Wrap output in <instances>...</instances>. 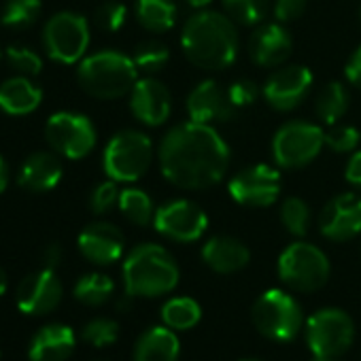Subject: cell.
I'll return each mask as SVG.
<instances>
[{
  "mask_svg": "<svg viewBox=\"0 0 361 361\" xmlns=\"http://www.w3.org/2000/svg\"><path fill=\"white\" fill-rule=\"evenodd\" d=\"M119 188H117V180L109 178V180H102V183H98L92 194H90V209L92 213L96 215H104L109 213L117 202H119Z\"/></svg>",
  "mask_w": 361,
  "mask_h": 361,
  "instance_id": "obj_39",
  "label": "cell"
},
{
  "mask_svg": "<svg viewBox=\"0 0 361 361\" xmlns=\"http://www.w3.org/2000/svg\"><path fill=\"white\" fill-rule=\"evenodd\" d=\"M60 262H62V247L56 245V243L47 245L45 251H43V264H45V268L56 270V266H58Z\"/></svg>",
  "mask_w": 361,
  "mask_h": 361,
  "instance_id": "obj_44",
  "label": "cell"
},
{
  "mask_svg": "<svg viewBox=\"0 0 361 361\" xmlns=\"http://www.w3.org/2000/svg\"><path fill=\"white\" fill-rule=\"evenodd\" d=\"M41 11V0H7L0 11V24L11 30H24L39 20Z\"/></svg>",
  "mask_w": 361,
  "mask_h": 361,
  "instance_id": "obj_31",
  "label": "cell"
},
{
  "mask_svg": "<svg viewBox=\"0 0 361 361\" xmlns=\"http://www.w3.org/2000/svg\"><path fill=\"white\" fill-rule=\"evenodd\" d=\"M319 232L334 243H346L361 234V198L357 194L334 196L319 213Z\"/></svg>",
  "mask_w": 361,
  "mask_h": 361,
  "instance_id": "obj_16",
  "label": "cell"
},
{
  "mask_svg": "<svg viewBox=\"0 0 361 361\" xmlns=\"http://www.w3.org/2000/svg\"><path fill=\"white\" fill-rule=\"evenodd\" d=\"M43 45L47 56L60 64H77L90 47V24L75 11L51 16L43 28Z\"/></svg>",
  "mask_w": 361,
  "mask_h": 361,
  "instance_id": "obj_9",
  "label": "cell"
},
{
  "mask_svg": "<svg viewBox=\"0 0 361 361\" xmlns=\"http://www.w3.org/2000/svg\"><path fill=\"white\" fill-rule=\"evenodd\" d=\"M138 73H147V75H153V73H159L168 66L170 62V49L157 41V39H149V41H142L136 45L134 49V56H132Z\"/></svg>",
  "mask_w": 361,
  "mask_h": 361,
  "instance_id": "obj_32",
  "label": "cell"
},
{
  "mask_svg": "<svg viewBox=\"0 0 361 361\" xmlns=\"http://www.w3.org/2000/svg\"><path fill=\"white\" fill-rule=\"evenodd\" d=\"M228 94H230V100L236 109H247L262 96V90L251 79H238L228 87Z\"/></svg>",
  "mask_w": 361,
  "mask_h": 361,
  "instance_id": "obj_40",
  "label": "cell"
},
{
  "mask_svg": "<svg viewBox=\"0 0 361 361\" xmlns=\"http://www.w3.org/2000/svg\"><path fill=\"white\" fill-rule=\"evenodd\" d=\"M312 361H336V357H314Z\"/></svg>",
  "mask_w": 361,
  "mask_h": 361,
  "instance_id": "obj_48",
  "label": "cell"
},
{
  "mask_svg": "<svg viewBox=\"0 0 361 361\" xmlns=\"http://www.w3.org/2000/svg\"><path fill=\"white\" fill-rule=\"evenodd\" d=\"M130 111L140 123L149 128L164 126L172 115V94L161 81L142 77L130 92Z\"/></svg>",
  "mask_w": 361,
  "mask_h": 361,
  "instance_id": "obj_18",
  "label": "cell"
},
{
  "mask_svg": "<svg viewBox=\"0 0 361 361\" xmlns=\"http://www.w3.org/2000/svg\"><path fill=\"white\" fill-rule=\"evenodd\" d=\"M7 60H9L13 71H18L20 75H26V77H37L43 68L41 56L28 47H22V45H11L7 49Z\"/></svg>",
  "mask_w": 361,
  "mask_h": 361,
  "instance_id": "obj_37",
  "label": "cell"
},
{
  "mask_svg": "<svg viewBox=\"0 0 361 361\" xmlns=\"http://www.w3.org/2000/svg\"><path fill=\"white\" fill-rule=\"evenodd\" d=\"M325 147V132L310 121H287L272 136V157L279 168L298 170L312 164Z\"/></svg>",
  "mask_w": 361,
  "mask_h": 361,
  "instance_id": "obj_6",
  "label": "cell"
},
{
  "mask_svg": "<svg viewBox=\"0 0 361 361\" xmlns=\"http://www.w3.org/2000/svg\"><path fill=\"white\" fill-rule=\"evenodd\" d=\"M226 13L240 26H257L270 11V0H221Z\"/></svg>",
  "mask_w": 361,
  "mask_h": 361,
  "instance_id": "obj_34",
  "label": "cell"
},
{
  "mask_svg": "<svg viewBox=\"0 0 361 361\" xmlns=\"http://www.w3.org/2000/svg\"><path fill=\"white\" fill-rule=\"evenodd\" d=\"M126 18H128V9L126 5L117 3V0H109V3H102L96 13H94V20H96V26L104 32H117L123 28L126 24Z\"/></svg>",
  "mask_w": 361,
  "mask_h": 361,
  "instance_id": "obj_38",
  "label": "cell"
},
{
  "mask_svg": "<svg viewBox=\"0 0 361 361\" xmlns=\"http://www.w3.org/2000/svg\"><path fill=\"white\" fill-rule=\"evenodd\" d=\"M134 13L138 24L151 35H164L172 30L176 22V7L172 0H136Z\"/></svg>",
  "mask_w": 361,
  "mask_h": 361,
  "instance_id": "obj_26",
  "label": "cell"
},
{
  "mask_svg": "<svg viewBox=\"0 0 361 361\" xmlns=\"http://www.w3.org/2000/svg\"><path fill=\"white\" fill-rule=\"evenodd\" d=\"M5 291H7V274L3 268H0V295H3Z\"/></svg>",
  "mask_w": 361,
  "mask_h": 361,
  "instance_id": "obj_47",
  "label": "cell"
},
{
  "mask_svg": "<svg viewBox=\"0 0 361 361\" xmlns=\"http://www.w3.org/2000/svg\"><path fill=\"white\" fill-rule=\"evenodd\" d=\"M180 342L168 325L149 327L134 346V361H176Z\"/></svg>",
  "mask_w": 361,
  "mask_h": 361,
  "instance_id": "obj_25",
  "label": "cell"
},
{
  "mask_svg": "<svg viewBox=\"0 0 361 361\" xmlns=\"http://www.w3.org/2000/svg\"><path fill=\"white\" fill-rule=\"evenodd\" d=\"M293 51V39L289 30L274 22L262 24L249 39V56L253 64L262 68H279L283 66Z\"/></svg>",
  "mask_w": 361,
  "mask_h": 361,
  "instance_id": "obj_20",
  "label": "cell"
},
{
  "mask_svg": "<svg viewBox=\"0 0 361 361\" xmlns=\"http://www.w3.org/2000/svg\"><path fill=\"white\" fill-rule=\"evenodd\" d=\"M202 259L213 272L234 274L249 264L251 253L247 245L234 236H213L202 247Z\"/></svg>",
  "mask_w": 361,
  "mask_h": 361,
  "instance_id": "obj_23",
  "label": "cell"
},
{
  "mask_svg": "<svg viewBox=\"0 0 361 361\" xmlns=\"http://www.w3.org/2000/svg\"><path fill=\"white\" fill-rule=\"evenodd\" d=\"M344 75H346L348 83L361 87V45H359V47L353 51V56L348 58L346 68H344Z\"/></svg>",
  "mask_w": 361,
  "mask_h": 361,
  "instance_id": "obj_43",
  "label": "cell"
},
{
  "mask_svg": "<svg viewBox=\"0 0 361 361\" xmlns=\"http://www.w3.org/2000/svg\"><path fill=\"white\" fill-rule=\"evenodd\" d=\"M153 161V142L140 130H121L113 134L102 153V168L117 183H134L142 178Z\"/></svg>",
  "mask_w": 361,
  "mask_h": 361,
  "instance_id": "obj_5",
  "label": "cell"
},
{
  "mask_svg": "<svg viewBox=\"0 0 361 361\" xmlns=\"http://www.w3.org/2000/svg\"><path fill=\"white\" fill-rule=\"evenodd\" d=\"M178 276L174 257L161 245H138L123 262V287L132 298L166 295L176 287Z\"/></svg>",
  "mask_w": 361,
  "mask_h": 361,
  "instance_id": "obj_3",
  "label": "cell"
},
{
  "mask_svg": "<svg viewBox=\"0 0 361 361\" xmlns=\"http://www.w3.org/2000/svg\"><path fill=\"white\" fill-rule=\"evenodd\" d=\"M113 291H115V283L111 281V276L102 272L83 274L75 285V298L87 306H102L113 295Z\"/></svg>",
  "mask_w": 361,
  "mask_h": 361,
  "instance_id": "obj_30",
  "label": "cell"
},
{
  "mask_svg": "<svg viewBox=\"0 0 361 361\" xmlns=\"http://www.w3.org/2000/svg\"><path fill=\"white\" fill-rule=\"evenodd\" d=\"M243 361H262V359H243Z\"/></svg>",
  "mask_w": 361,
  "mask_h": 361,
  "instance_id": "obj_49",
  "label": "cell"
},
{
  "mask_svg": "<svg viewBox=\"0 0 361 361\" xmlns=\"http://www.w3.org/2000/svg\"><path fill=\"white\" fill-rule=\"evenodd\" d=\"M361 142V132L355 126H331L329 132H325V145L334 153H355Z\"/></svg>",
  "mask_w": 361,
  "mask_h": 361,
  "instance_id": "obj_35",
  "label": "cell"
},
{
  "mask_svg": "<svg viewBox=\"0 0 361 361\" xmlns=\"http://www.w3.org/2000/svg\"><path fill=\"white\" fill-rule=\"evenodd\" d=\"M119 336V325L117 321L113 319H92L90 323H85L83 331H81V338L85 342H90L92 346H109L117 340Z\"/></svg>",
  "mask_w": 361,
  "mask_h": 361,
  "instance_id": "obj_36",
  "label": "cell"
},
{
  "mask_svg": "<svg viewBox=\"0 0 361 361\" xmlns=\"http://www.w3.org/2000/svg\"><path fill=\"white\" fill-rule=\"evenodd\" d=\"M344 178H346L348 185L361 190V149L350 153V157L346 161V168H344Z\"/></svg>",
  "mask_w": 361,
  "mask_h": 361,
  "instance_id": "obj_42",
  "label": "cell"
},
{
  "mask_svg": "<svg viewBox=\"0 0 361 361\" xmlns=\"http://www.w3.org/2000/svg\"><path fill=\"white\" fill-rule=\"evenodd\" d=\"M359 22H361V9H359Z\"/></svg>",
  "mask_w": 361,
  "mask_h": 361,
  "instance_id": "obj_50",
  "label": "cell"
},
{
  "mask_svg": "<svg viewBox=\"0 0 361 361\" xmlns=\"http://www.w3.org/2000/svg\"><path fill=\"white\" fill-rule=\"evenodd\" d=\"M306 5H308V0H274L272 13L279 24H289L304 16Z\"/></svg>",
  "mask_w": 361,
  "mask_h": 361,
  "instance_id": "obj_41",
  "label": "cell"
},
{
  "mask_svg": "<svg viewBox=\"0 0 361 361\" xmlns=\"http://www.w3.org/2000/svg\"><path fill=\"white\" fill-rule=\"evenodd\" d=\"M314 83L312 71L302 64L279 66L262 87L264 100L279 113L298 109L310 94Z\"/></svg>",
  "mask_w": 361,
  "mask_h": 361,
  "instance_id": "obj_14",
  "label": "cell"
},
{
  "mask_svg": "<svg viewBox=\"0 0 361 361\" xmlns=\"http://www.w3.org/2000/svg\"><path fill=\"white\" fill-rule=\"evenodd\" d=\"M253 323L257 331L270 340H291L304 325V312L293 295L283 289H268L253 304Z\"/></svg>",
  "mask_w": 361,
  "mask_h": 361,
  "instance_id": "obj_7",
  "label": "cell"
},
{
  "mask_svg": "<svg viewBox=\"0 0 361 361\" xmlns=\"http://www.w3.org/2000/svg\"><path fill=\"white\" fill-rule=\"evenodd\" d=\"M43 102V90L26 75L11 77L0 83V111L7 115H28L35 113Z\"/></svg>",
  "mask_w": 361,
  "mask_h": 361,
  "instance_id": "obj_24",
  "label": "cell"
},
{
  "mask_svg": "<svg viewBox=\"0 0 361 361\" xmlns=\"http://www.w3.org/2000/svg\"><path fill=\"white\" fill-rule=\"evenodd\" d=\"M279 217H281L283 228H285L291 236L302 238V236L308 234V228H310V209H308V204H306L302 198H298V196L287 198V200L281 204Z\"/></svg>",
  "mask_w": 361,
  "mask_h": 361,
  "instance_id": "obj_33",
  "label": "cell"
},
{
  "mask_svg": "<svg viewBox=\"0 0 361 361\" xmlns=\"http://www.w3.org/2000/svg\"><path fill=\"white\" fill-rule=\"evenodd\" d=\"M45 138L58 155L68 159H83L94 151L98 132L87 115L60 111L47 119Z\"/></svg>",
  "mask_w": 361,
  "mask_h": 361,
  "instance_id": "obj_10",
  "label": "cell"
},
{
  "mask_svg": "<svg viewBox=\"0 0 361 361\" xmlns=\"http://www.w3.org/2000/svg\"><path fill=\"white\" fill-rule=\"evenodd\" d=\"M75 331L64 323L41 327L28 346L30 361H66L75 350Z\"/></svg>",
  "mask_w": 361,
  "mask_h": 361,
  "instance_id": "obj_22",
  "label": "cell"
},
{
  "mask_svg": "<svg viewBox=\"0 0 361 361\" xmlns=\"http://www.w3.org/2000/svg\"><path fill=\"white\" fill-rule=\"evenodd\" d=\"M9 185V166L5 161V157L0 155V194H3Z\"/></svg>",
  "mask_w": 361,
  "mask_h": 361,
  "instance_id": "obj_45",
  "label": "cell"
},
{
  "mask_svg": "<svg viewBox=\"0 0 361 361\" xmlns=\"http://www.w3.org/2000/svg\"><path fill=\"white\" fill-rule=\"evenodd\" d=\"M185 3L190 5V7H194V9H198V11H202V9H207L213 0H185Z\"/></svg>",
  "mask_w": 361,
  "mask_h": 361,
  "instance_id": "obj_46",
  "label": "cell"
},
{
  "mask_svg": "<svg viewBox=\"0 0 361 361\" xmlns=\"http://www.w3.org/2000/svg\"><path fill=\"white\" fill-rule=\"evenodd\" d=\"M279 276L295 291H317L329 279V259L317 245L298 240L281 253Z\"/></svg>",
  "mask_w": 361,
  "mask_h": 361,
  "instance_id": "obj_8",
  "label": "cell"
},
{
  "mask_svg": "<svg viewBox=\"0 0 361 361\" xmlns=\"http://www.w3.org/2000/svg\"><path fill=\"white\" fill-rule=\"evenodd\" d=\"M77 81L92 98L117 100L132 92L138 81V68L130 56L115 49H104L85 56L79 62Z\"/></svg>",
  "mask_w": 361,
  "mask_h": 361,
  "instance_id": "obj_4",
  "label": "cell"
},
{
  "mask_svg": "<svg viewBox=\"0 0 361 361\" xmlns=\"http://www.w3.org/2000/svg\"><path fill=\"white\" fill-rule=\"evenodd\" d=\"M77 245L81 255L96 266L115 264L123 255V234L109 221H94L85 226L77 238Z\"/></svg>",
  "mask_w": 361,
  "mask_h": 361,
  "instance_id": "obj_19",
  "label": "cell"
},
{
  "mask_svg": "<svg viewBox=\"0 0 361 361\" xmlns=\"http://www.w3.org/2000/svg\"><path fill=\"white\" fill-rule=\"evenodd\" d=\"M200 317V304L192 298H172L161 306V321L170 329H192Z\"/></svg>",
  "mask_w": 361,
  "mask_h": 361,
  "instance_id": "obj_29",
  "label": "cell"
},
{
  "mask_svg": "<svg viewBox=\"0 0 361 361\" xmlns=\"http://www.w3.org/2000/svg\"><path fill=\"white\" fill-rule=\"evenodd\" d=\"M153 228L174 243H196L204 236L209 217L196 202L176 198L164 202L155 211Z\"/></svg>",
  "mask_w": 361,
  "mask_h": 361,
  "instance_id": "obj_13",
  "label": "cell"
},
{
  "mask_svg": "<svg viewBox=\"0 0 361 361\" xmlns=\"http://www.w3.org/2000/svg\"><path fill=\"white\" fill-rule=\"evenodd\" d=\"M355 338L350 317L340 308H321L306 321V342L314 357H340Z\"/></svg>",
  "mask_w": 361,
  "mask_h": 361,
  "instance_id": "obj_11",
  "label": "cell"
},
{
  "mask_svg": "<svg viewBox=\"0 0 361 361\" xmlns=\"http://www.w3.org/2000/svg\"><path fill=\"white\" fill-rule=\"evenodd\" d=\"M62 293L64 289L56 270L43 268L22 279L16 291V302L24 314L41 317L58 308V304L62 302Z\"/></svg>",
  "mask_w": 361,
  "mask_h": 361,
  "instance_id": "obj_15",
  "label": "cell"
},
{
  "mask_svg": "<svg viewBox=\"0 0 361 361\" xmlns=\"http://www.w3.org/2000/svg\"><path fill=\"white\" fill-rule=\"evenodd\" d=\"M188 113L196 123H228L236 117L238 109L232 104L228 87L215 79L200 81L188 96Z\"/></svg>",
  "mask_w": 361,
  "mask_h": 361,
  "instance_id": "obj_17",
  "label": "cell"
},
{
  "mask_svg": "<svg viewBox=\"0 0 361 361\" xmlns=\"http://www.w3.org/2000/svg\"><path fill=\"white\" fill-rule=\"evenodd\" d=\"M121 215L134 224V226H149L153 224V217H155V207H153V200L147 192L138 190V188H126L121 190L119 194V202H117Z\"/></svg>",
  "mask_w": 361,
  "mask_h": 361,
  "instance_id": "obj_28",
  "label": "cell"
},
{
  "mask_svg": "<svg viewBox=\"0 0 361 361\" xmlns=\"http://www.w3.org/2000/svg\"><path fill=\"white\" fill-rule=\"evenodd\" d=\"M228 192L243 207L266 209L281 196V172L268 164L247 166L230 178Z\"/></svg>",
  "mask_w": 361,
  "mask_h": 361,
  "instance_id": "obj_12",
  "label": "cell"
},
{
  "mask_svg": "<svg viewBox=\"0 0 361 361\" xmlns=\"http://www.w3.org/2000/svg\"><path fill=\"white\" fill-rule=\"evenodd\" d=\"M230 147L207 123L183 121L172 126L157 147L164 178L178 190L202 192L219 185L230 168Z\"/></svg>",
  "mask_w": 361,
  "mask_h": 361,
  "instance_id": "obj_1",
  "label": "cell"
},
{
  "mask_svg": "<svg viewBox=\"0 0 361 361\" xmlns=\"http://www.w3.org/2000/svg\"><path fill=\"white\" fill-rule=\"evenodd\" d=\"M180 49L196 68L226 71L238 56L236 22L228 13L202 9L185 22Z\"/></svg>",
  "mask_w": 361,
  "mask_h": 361,
  "instance_id": "obj_2",
  "label": "cell"
},
{
  "mask_svg": "<svg viewBox=\"0 0 361 361\" xmlns=\"http://www.w3.org/2000/svg\"><path fill=\"white\" fill-rule=\"evenodd\" d=\"M62 174H64V166L56 151H35L22 164L18 183L24 190L43 194V192H51L54 188H58Z\"/></svg>",
  "mask_w": 361,
  "mask_h": 361,
  "instance_id": "obj_21",
  "label": "cell"
},
{
  "mask_svg": "<svg viewBox=\"0 0 361 361\" xmlns=\"http://www.w3.org/2000/svg\"><path fill=\"white\" fill-rule=\"evenodd\" d=\"M350 94L340 81H329L321 87L314 100V113L325 126H336L348 111Z\"/></svg>",
  "mask_w": 361,
  "mask_h": 361,
  "instance_id": "obj_27",
  "label": "cell"
}]
</instances>
